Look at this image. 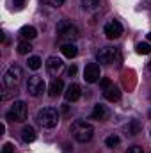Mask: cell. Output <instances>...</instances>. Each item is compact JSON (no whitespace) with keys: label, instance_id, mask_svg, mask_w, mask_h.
<instances>
[{"label":"cell","instance_id":"4316f807","mask_svg":"<svg viewBox=\"0 0 151 153\" xmlns=\"http://www.w3.org/2000/svg\"><path fill=\"white\" fill-rule=\"evenodd\" d=\"M100 85H101L103 89L110 87V85H112V84H110V78H107V76H105V78H101V80H100Z\"/></svg>","mask_w":151,"mask_h":153},{"label":"cell","instance_id":"d6986e66","mask_svg":"<svg viewBox=\"0 0 151 153\" xmlns=\"http://www.w3.org/2000/svg\"><path fill=\"white\" fill-rule=\"evenodd\" d=\"M30 50H32V45H30V41L23 39V41H20V43H18V53H20V55H27Z\"/></svg>","mask_w":151,"mask_h":153},{"label":"cell","instance_id":"1f68e13d","mask_svg":"<svg viewBox=\"0 0 151 153\" xmlns=\"http://www.w3.org/2000/svg\"><path fill=\"white\" fill-rule=\"evenodd\" d=\"M148 39H150V41H151V32H150V34H148Z\"/></svg>","mask_w":151,"mask_h":153},{"label":"cell","instance_id":"cb8c5ba5","mask_svg":"<svg viewBox=\"0 0 151 153\" xmlns=\"http://www.w3.org/2000/svg\"><path fill=\"white\" fill-rule=\"evenodd\" d=\"M119 141H121V139H119L117 135H109V137L105 139V144H107L109 148H115V146L119 144Z\"/></svg>","mask_w":151,"mask_h":153},{"label":"cell","instance_id":"9c48e42d","mask_svg":"<svg viewBox=\"0 0 151 153\" xmlns=\"http://www.w3.org/2000/svg\"><path fill=\"white\" fill-rule=\"evenodd\" d=\"M100 76H101V71H100V66H98L96 62H91V64L85 66V70H84V78H85V82L94 84V82L100 80Z\"/></svg>","mask_w":151,"mask_h":153},{"label":"cell","instance_id":"8fae6325","mask_svg":"<svg viewBox=\"0 0 151 153\" xmlns=\"http://www.w3.org/2000/svg\"><path fill=\"white\" fill-rule=\"evenodd\" d=\"M64 96H66L68 102H76V100H80V96H82L80 85H78V84H70V85L66 87V91H64Z\"/></svg>","mask_w":151,"mask_h":153},{"label":"cell","instance_id":"d4e9b609","mask_svg":"<svg viewBox=\"0 0 151 153\" xmlns=\"http://www.w3.org/2000/svg\"><path fill=\"white\" fill-rule=\"evenodd\" d=\"M46 5H52V7H61L66 0H43Z\"/></svg>","mask_w":151,"mask_h":153},{"label":"cell","instance_id":"2e32d148","mask_svg":"<svg viewBox=\"0 0 151 153\" xmlns=\"http://www.w3.org/2000/svg\"><path fill=\"white\" fill-rule=\"evenodd\" d=\"M20 36L23 39H27V41H30V39H34L38 36V30H36L32 25H25V27L20 29Z\"/></svg>","mask_w":151,"mask_h":153},{"label":"cell","instance_id":"5b68a950","mask_svg":"<svg viewBox=\"0 0 151 153\" xmlns=\"http://www.w3.org/2000/svg\"><path fill=\"white\" fill-rule=\"evenodd\" d=\"M57 34H59V38L64 39V41H75V39L78 38V29H76L71 22L62 20V22L57 25Z\"/></svg>","mask_w":151,"mask_h":153},{"label":"cell","instance_id":"ffe728a7","mask_svg":"<svg viewBox=\"0 0 151 153\" xmlns=\"http://www.w3.org/2000/svg\"><path fill=\"white\" fill-rule=\"evenodd\" d=\"M41 59H39L38 55H32V57H29V61H27V64H29V68L30 70H39L41 68Z\"/></svg>","mask_w":151,"mask_h":153},{"label":"cell","instance_id":"ac0fdd59","mask_svg":"<svg viewBox=\"0 0 151 153\" xmlns=\"http://www.w3.org/2000/svg\"><path fill=\"white\" fill-rule=\"evenodd\" d=\"M124 130L128 132V135H137V134L141 132V123H139L137 119H132V121L124 126Z\"/></svg>","mask_w":151,"mask_h":153},{"label":"cell","instance_id":"277c9868","mask_svg":"<svg viewBox=\"0 0 151 153\" xmlns=\"http://www.w3.org/2000/svg\"><path fill=\"white\" fill-rule=\"evenodd\" d=\"M96 59H98V62H101V64H112V62H115V61L121 59V55H119V48H115V46H105V48H100V52L96 53Z\"/></svg>","mask_w":151,"mask_h":153},{"label":"cell","instance_id":"e0dca14e","mask_svg":"<svg viewBox=\"0 0 151 153\" xmlns=\"http://www.w3.org/2000/svg\"><path fill=\"white\" fill-rule=\"evenodd\" d=\"M61 52H62V55L68 57V59H73V57H76V53H78V50H76V46L73 45V43H66V45H62Z\"/></svg>","mask_w":151,"mask_h":153},{"label":"cell","instance_id":"3957f363","mask_svg":"<svg viewBox=\"0 0 151 153\" xmlns=\"http://www.w3.org/2000/svg\"><path fill=\"white\" fill-rule=\"evenodd\" d=\"M7 119L9 121H16V123H23L27 119V105H25V102L16 100L11 105L9 112H7Z\"/></svg>","mask_w":151,"mask_h":153},{"label":"cell","instance_id":"44dd1931","mask_svg":"<svg viewBox=\"0 0 151 153\" xmlns=\"http://www.w3.org/2000/svg\"><path fill=\"white\" fill-rule=\"evenodd\" d=\"M100 2L101 0H82V7L87 9V11H93V9H96L100 5Z\"/></svg>","mask_w":151,"mask_h":153},{"label":"cell","instance_id":"7c38bea8","mask_svg":"<svg viewBox=\"0 0 151 153\" xmlns=\"http://www.w3.org/2000/svg\"><path fill=\"white\" fill-rule=\"evenodd\" d=\"M103 96H105V100H109V102H119V100H121V91H119V87L110 85V87L103 89Z\"/></svg>","mask_w":151,"mask_h":153},{"label":"cell","instance_id":"6da1fadb","mask_svg":"<svg viewBox=\"0 0 151 153\" xmlns=\"http://www.w3.org/2000/svg\"><path fill=\"white\" fill-rule=\"evenodd\" d=\"M71 135L76 143H89L94 135V128L91 123H87L84 119H76L71 125Z\"/></svg>","mask_w":151,"mask_h":153},{"label":"cell","instance_id":"7402d4cb","mask_svg":"<svg viewBox=\"0 0 151 153\" xmlns=\"http://www.w3.org/2000/svg\"><path fill=\"white\" fill-rule=\"evenodd\" d=\"M16 87H5L4 89V93H2V100H9V98H13V96H16Z\"/></svg>","mask_w":151,"mask_h":153},{"label":"cell","instance_id":"603a6c76","mask_svg":"<svg viewBox=\"0 0 151 153\" xmlns=\"http://www.w3.org/2000/svg\"><path fill=\"white\" fill-rule=\"evenodd\" d=\"M137 52H139L141 55H148V53H151V46L148 43H139V45H137Z\"/></svg>","mask_w":151,"mask_h":153},{"label":"cell","instance_id":"4fadbf2b","mask_svg":"<svg viewBox=\"0 0 151 153\" xmlns=\"http://www.w3.org/2000/svg\"><path fill=\"white\" fill-rule=\"evenodd\" d=\"M64 91V82L61 80V78H53L52 80V84H50V87H48V93H50V96H59L61 93Z\"/></svg>","mask_w":151,"mask_h":153},{"label":"cell","instance_id":"4dcf8cb0","mask_svg":"<svg viewBox=\"0 0 151 153\" xmlns=\"http://www.w3.org/2000/svg\"><path fill=\"white\" fill-rule=\"evenodd\" d=\"M148 75L151 76V61H150V62H148Z\"/></svg>","mask_w":151,"mask_h":153},{"label":"cell","instance_id":"7a4b0ae2","mask_svg":"<svg viewBox=\"0 0 151 153\" xmlns=\"http://www.w3.org/2000/svg\"><path fill=\"white\" fill-rule=\"evenodd\" d=\"M36 119H38V123L43 128H53L59 123V112L53 107H44L38 112Z\"/></svg>","mask_w":151,"mask_h":153},{"label":"cell","instance_id":"83f0119b","mask_svg":"<svg viewBox=\"0 0 151 153\" xmlns=\"http://www.w3.org/2000/svg\"><path fill=\"white\" fill-rule=\"evenodd\" d=\"M126 153H142V148L141 146H130L126 150Z\"/></svg>","mask_w":151,"mask_h":153},{"label":"cell","instance_id":"d6a6232c","mask_svg":"<svg viewBox=\"0 0 151 153\" xmlns=\"http://www.w3.org/2000/svg\"><path fill=\"white\" fill-rule=\"evenodd\" d=\"M148 114H150V117H151V109H150V112H148Z\"/></svg>","mask_w":151,"mask_h":153},{"label":"cell","instance_id":"30bf717a","mask_svg":"<svg viewBox=\"0 0 151 153\" xmlns=\"http://www.w3.org/2000/svg\"><path fill=\"white\" fill-rule=\"evenodd\" d=\"M62 68H64V62H62L59 57L52 55V57L46 59V70H48L50 75H59V73L62 71Z\"/></svg>","mask_w":151,"mask_h":153},{"label":"cell","instance_id":"5bb4252c","mask_svg":"<svg viewBox=\"0 0 151 153\" xmlns=\"http://www.w3.org/2000/svg\"><path fill=\"white\" fill-rule=\"evenodd\" d=\"M110 116V112H109V109L105 107V105H94V109H93V117L94 119H100V121H105L107 117Z\"/></svg>","mask_w":151,"mask_h":153},{"label":"cell","instance_id":"8992f818","mask_svg":"<svg viewBox=\"0 0 151 153\" xmlns=\"http://www.w3.org/2000/svg\"><path fill=\"white\" fill-rule=\"evenodd\" d=\"M21 76H23L21 68L18 64H13V66H9V70L4 75V85L5 87H16L21 82Z\"/></svg>","mask_w":151,"mask_h":153},{"label":"cell","instance_id":"9a60e30c","mask_svg":"<svg viewBox=\"0 0 151 153\" xmlns=\"http://www.w3.org/2000/svg\"><path fill=\"white\" fill-rule=\"evenodd\" d=\"M21 139H23L25 143L36 141V130H34V126H30V125L23 126V130H21Z\"/></svg>","mask_w":151,"mask_h":153},{"label":"cell","instance_id":"f1b7e54d","mask_svg":"<svg viewBox=\"0 0 151 153\" xmlns=\"http://www.w3.org/2000/svg\"><path fill=\"white\" fill-rule=\"evenodd\" d=\"M13 4H14L16 9H21V7L25 5V0H13Z\"/></svg>","mask_w":151,"mask_h":153},{"label":"cell","instance_id":"ba28073f","mask_svg":"<svg viewBox=\"0 0 151 153\" xmlns=\"http://www.w3.org/2000/svg\"><path fill=\"white\" fill-rule=\"evenodd\" d=\"M103 34L107 39H117L123 34V25L117 20H110L105 27H103Z\"/></svg>","mask_w":151,"mask_h":153},{"label":"cell","instance_id":"f546056e","mask_svg":"<svg viewBox=\"0 0 151 153\" xmlns=\"http://www.w3.org/2000/svg\"><path fill=\"white\" fill-rule=\"evenodd\" d=\"M75 73H76V66H71V68L68 70V75H70V76H73Z\"/></svg>","mask_w":151,"mask_h":153},{"label":"cell","instance_id":"52a82bcc","mask_svg":"<svg viewBox=\"0 0 151 153\" xmlns=\"http://www.w3.org/2000/svg\"><path fill=\"white\" fill-rule=\"evenodd\" d=\"M44 89H46V84L39 75L29 76V80H27V93L30 96H41L44 93Z\"/></svg>","mask_w":151,"mask_h":153},{"label":"cell","instance_id":"484cf974","mask_svg":"<svg viewBox=\"0 0 151 153\" xmlns=\"http://www.w3.org/2000/svg\"><path fill=\"white\" fill-rule=\"evenodd\" d=\"M2 153H14V148H13V144H11V143H5V144L2 146Z\"/></svg>","mask_w":151,"mask_h":153}]
</instances>
